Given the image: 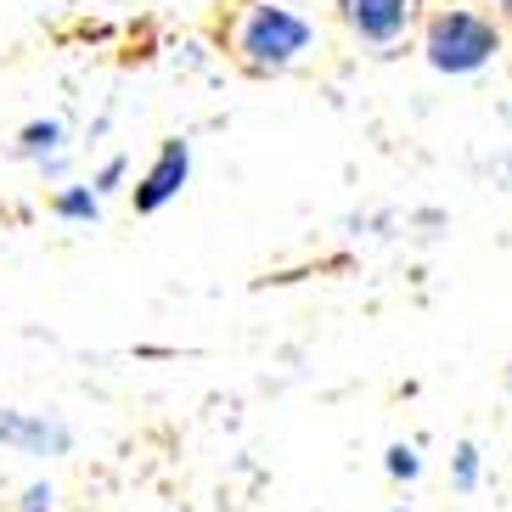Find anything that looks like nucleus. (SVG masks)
I'll use <instances>...</instances> for the list:
<instances>
[{
  "label": "nucleus",
  "mask_w": 512,
  "mask_h": 512,
  "mask_svg": "<svg viewBox=\"0 0 512 512\" xmlns=\"http://www.w3.org/2000/svg\"><path fill=\"white\" fill-rule=\"evenodd\" d=\"M220 46L248 79H282L321 51V29L293 0H231L220 17Z\"/></svg>",
  "instance_id": "nucleus-1"
},
{
  "label": "nucleus",
  "mask_w": 512,
  "mask_h": 512,
  "mask_svg": "<svg viewBox=\"0 0 512 512\" xmlns=\"http://www.w3.org/2000/svg\"><path fill=\"white\" fill-rule=\"evenodd\" d=\"M417 51L439 79H479L501 62L507 29H501V17L490 12V6L451 0V6H428L422 34H417Z\"/></svg>",
  "instance_id": "nucleus-2"
},
{
  "label": "nucleus",
  "mask_w": 512,
  "mask_h": 512,
  "mask_svg": "<svg viewBox=\"0 0 512 512\" xmlns=\"http://www.w3.org/2000/svg\"><path fill=\"white\" fill-rule=\"evenodd\" d=\"M332 17L361 51L389 57V51L411 46L422 34L428 0H332Z\"/></svg>",
  "instance_id": "nucleus-3"
},
{
  "label": "nucleus",
  "mask_w": 512,
  "mask_h": 512,
  "mask_svg": "<svg viewBox=\"0 0 512 512\" xmlns=\"http://www.w3.org/2000/svg\"><path fill=\"white\" fill-rule=\"evenodd\" d=\"M192 169H197L192 141H186V136H164V141H158V152L147 158V169L136 175V186H130V209H136L141 220L164 214L169 203L192 186Z\"/></svg>",
  "instance_id": "nucleus-4"
},
{
  "label": "nucleus",
  "mask_w": 512,
  "mask_h": 512,
  "mask_svg": "<svg viewBox=\"0 0 512 512\" xmlns=\"http://www.w3.org/2000/svg\"><path fill=\"white\" fill-rule=\"evenodd\" d=\"M79 445L74 422L57 411H23V406H0V451L34 456V462H57Z\"/></svg>",
  "instance_id": "nucleus-5"
},
{
  "label": "nucleus",
  "mask_w": 512,
  "mask_h": 512,
  "mask_svg": "<svg viewBox=\"0 0 512 512\" xmlns=\"http://www.w3.org/2000/svg\"><path fill=\"white\" fill-rule=\"evenodd\" d=\"M12 152L23 158V164H51V158H62L68 152V124L51 113V119H29L23 130H17V141H12Z\"/></svg>",
  "instance_id": "nucleus-6"
},
{
  "label": "nucleus",
  "mask_w": 512,
  "mask_h": 512,
  "mask_svg": "<svg viewBox=\"0 0 512 512\" xmlns=\"http://www.w3.org/2000/svg\"><path fill=\"white\" fill-rule=\"evenodd\" d=\"M51 214L62 226H102V197L91 192V181H62L51 192Z\"/></svg>",
  "instance_id": "nucleus-7"
},
{
  "label": "nucleus",
  "mask_w": 512,
  "mask_h": 512,
  "mask_svg": "<svg viewBox=\"0 0 512 512\" xmlns=\"http://www.w3.org/2000/svg\"><path fill=\"white\" fill-rule=\"evenodd\" d=\"M479 484H484V451L473 439H456L451 445V490L456 496H473Z\"/></svg>",
  "instance_id": "nucleus-8"
},
{
  "label": "nucleus",
  "mask_w": 512,
  "mask_h": 512,
  "mask_svg": "<svg viewBox=\"0 0 512 512\" xmlns=\"http://www.w3.org/2000/svg\"><path fill=\"white\" fill-rule=\"evenodd\" d=\"M383 473L394 484H417L422 479V445L417 439H394L389 451H383Z\"/></svg>",
  "instance_id": "nucleus-9"
},
{
  "label": "nucleus",
  "mask_w": 512,
  "mask_h": 512,
  "mask_svg": "<svg viewBox=\"0 0 512 512\" xmlns=\"http://www.w3.org/2000/svg\"><path fill=\"white\" fill-rule=\"evenodd\" d=\"M91 192L102 197H119V192H130V158H124V152H107L102 164L91 169Z\"/></svg>",
  "instance_id": "nucleus-10"
},
{
  "label": "nucleus",
  "mask_w": 512,
  "mask_h": 512,
  "mask_svg": "<svg viewBox=\"0 0 512 512\" xmlns=\"http://www.w3.org/2000/svg\"><path fill=\"white\" fill-rule=\"evenodd\" d=\"M17 512H57V484H51V479L23 484V501H17Z\"/></svg>",
  "instance_id": "nucleus-11"
},
{
  "label": "nucleus",
  "mask_w": 512,
  "mask_h": 512,
  "mask_svg": "<svg viewBox=\"0 0 512 512\" xmlns=\"http://www.w3.org/2000/svg\"><path fill=\"white\" fill-rule=\"evenodd\" d=\"M68 164H74L68 152H62V158H51V164H40V181H62V175H68Z\"/></svg>",
  "instance_id": "nucleus-12"
},
{
  "label": "nucleus",
  "mask_w": 512,
  "mask_h": 512,
  "mask_svg": "<svg viewBox=\"0 0 512 512\" xmlns=\"http://www.w3.org/2000/svg\"><path fill=\"white\" fill-rule=\"evenodd\" d=\"M484 6L501 17V29H512V0H484Z\"/></svg>",
  "instance_id": "nucleus-13"
},
{
  "label": "nucleus",
  "mask_w": 512,
  "mask_h": 512,
  "mask_svg": "<svg viewBox=\"0 0 512 512\" xmlns=\"http://www.w3.org/2000/svg\"><path fill=\"white\" fill-rule=\"evenodd\" d=\"M496 169H501V175H507V181H512V147H507V152H501V158H496Z\"/></svg>",
  "instance_id": "nucleus-14"
},
{
  "label": "nucleus",
  "mask_w": 512,
  "mask_h": 512,
  "mask_svg": "<svg viewBox=\"0 0 512 512\" xmlns=\"http://www.w3.org/2000/svg\"><path fill=\"white\" fill-rule=\"evenodd\" d=\"M389 512H417V507H389Z\"/></svg>",
  "instance_id": "nucleus-15"
},
{
  "label": "nucleus",
  "mask_w": 512,
  "mask_h": 512,
  "mask_svg": "<svg viewBox=\"0 0 512 512\" xmlns=\"http://www.w3.org/2000/svg\"><path fill=\"white\" fill-rule=\"evenodd\" d=\"M507 383H512V366H507Z\"/></svg>",
  "instance_id": "nucleus-16"
}]
</instances>
